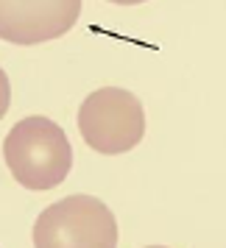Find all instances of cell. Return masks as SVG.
Segmentation results:
<instances>
[{
    "label": "cell",
    "mask_w": 226,
    "mask_h": 248,
    "mask_svg": "<svg viewBox=\"0 0 226 248\" xmlns=\"http://www.w3.org/2000/svg\"><path fill=\"white\" fill-rule=\"evenodd\" d=\"M3 159L25 190H53L73 168V148L65 128L50 117L31 114L12 125L3 140Z\"/></svg>",
    "instance_id": "1"
},
{
    "label": "cell",
    "mask_w": 226,
    "mask_h": 248,
    "mask_svg": "<svg viewBox=\"0 0 226 248\" xmlns=\"http://www.w3.org/2000/svg\"><path fill=\"white\" fill-rule=\"evenodd\" d=\"M34 248H117V220L95 195H67L34 223Z\"/></svg>",
    "instance_id": "2"
},
{
    "label": "cell",
    "mask_w": 226,
    "mask_h": 248,
    "mask_svg": "<svg viewBox=\"0 0 226 248\" xmlns=\"http://www.w3.org/2000/svg\"><path fill=\"white\" fill-rule=\"evenodd\" d=\"M79 131L92 151L117 156L140 145L145 134V109L134 92L123 87H101L81 103Z\"/></svg>",
    "instance_id": "3"
},
{
    "label": "cell",
    "mask_w": 226,
    "mask_h": 248,
    "mask_svg": "<svg viewBox=\"0 0 226 248\" xmlns=\"http://www.w3.org/2000/svg\"><path fill=\"white\" fill-rule=\"evenodd\" d=\"M81 14V0H0V39L42 45L65 36Z\"/></svg>",
    "instance_id": "4"
},
{
    "label": "cell",
    "mask_w": 226,
    "mask_h": 248,
    "mask_svg": "<svg viewBox=\"0 0 226 248\" xmlns=\"http://www.w3.org/2000/svg\"><path fill=\"white\" fill-rule=\"evenodd\" d=\"M9 103H12V84H9L6 70L0 67V120H3V114L9 112Z\"/></svg>",
    "instance_id": "5"
},
{
    "label": "cell",
    "mask_w": 226,
    "mask_h": 248,
    "mask_svg": "<svg viewBox=\"0 0 226 248\" xmlns=\"http://www.w3.org/2000/svg\"><path fill=\"white\" fill-rule=\"evenodd\" d=\"M106 3H112V6H140L145 0H106Z\"/></svg>",
    "instance_id": "6"
},
{
    "label": "cell",
    "mask_w": 226,
    "mask_h": 248,
    "mask_svg": "<svg viewBox=\"0 0 226 248\" xmlns=\"http://www.w3.org/2000/svg\"><path fill=\"white\" fill-rule=\"evenodd\" d=\"M145 248H168V246H145Z\"/></svg>",
    "instance_id": "7"
}]
</instances>
